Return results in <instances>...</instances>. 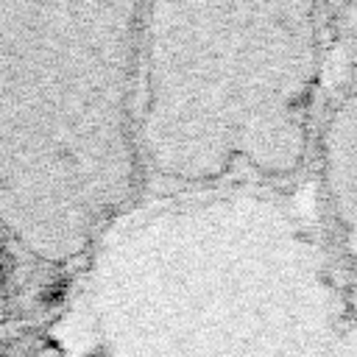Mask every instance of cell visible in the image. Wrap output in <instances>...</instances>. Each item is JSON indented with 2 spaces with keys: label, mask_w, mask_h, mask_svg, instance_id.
Segmentation results:
<instances>
[{
  "label": "cell",
  "mask_w": 357,
  "mask_h": 357,
  "mask_svg": "<svg viewBox=\"0 0 357 357\" xmlns=\"http://www.w3.org/2000/svg\"><path fill=\"white\" fill-rule=\"evenodd\" d=\"M139 3H0V237L59 271L145 184Z\"/></svg>",
  "instance_id": "obj_1"
},
{
  "label": "cell",
  "mask_w": 357,
  "mask_h": 357,
  "mask_svg": "<svg viewBox=\"0 0 357 357\" xmlns=\"http://www.w3.org/2000/svg\"><path fill=\"white\" fill-rule=\"evenodd\" d=\"M324 70V3L142 6L145 176L201 190L301 192Z\"/></svg>",
  "instance_id": "obj_2"
},
{
  "label": "cell",
  "mask_w": 357,
  "mask_h": 357,
  "mask_svg": "<svg viewBox=\"0 0 357 357\" xmlns=\"http://www.w3.org/2000/svg\"><path fill=\"white\" fill-rule=\"evenodd\" d=\"M304 204L326 262L357 312V64L329 50Z\"/></svg>",
  "instance_id": "obj_3"
},
{
  "label": "cell",
  "mask_w": 357,
  "mask_h": 357,
  "mask_svg": "<svg viewBox=\"0 0 357 357\" xmlns=\"http://www.w3.org/2000/svg\"><path fill=\"white\" fill-rule=\"evenodd\" d=\"M326 50L335 59L357 64V3H324Z\"/></svg>",
  "instance_id": "obj_4"
},
{
  "label": "cell",
  "mask_w": 357,
  "mask_h": 357,
  "mask_svg": "<svg viewBox=\"0 0 357 357\" xmlns=\"http://www.w3.org/2000/svg\"><path fill=\"white\" fill-rule=\"evenodd\" d=\"M17 287H20L17 262H14L11 251L6 248V243L0 237V310H6V304L11 301V296H14ZM0 324H3V312H0Z\"/></svg>",
  "instance_id": "obj_5"
},
{
  "label": "cell",
  "mask_w": 357,
  "mask_h": 357,
  "mask_svg": "<svg viewBox=\"0 0 357 357\" xmlns=\"http://www.w3.org/2000/svg\"><path fill=\"white\" fill-rule=\"evenodd\" d=\"M31 346H22L11 337V332L6 329V324H0V357H22Z\"/></svg>",
  "instance_id": "obj_6"
},
{
  "label": "cell",
  "mask_w": 357,
  "mask_h": 357,
  "mask_svg": "<svg viewBox=\"0 0 357 357\" xmlns=\"http://www.w3.org/2000/svg\"><path fill=\"white\" fill-rule=\"evenodd\" d=\"M22 357H61V354H59L53 346H45V343H42V346H31Z\"/></svg>",
  "instance_id": "obj_7"
}]
</instances>
